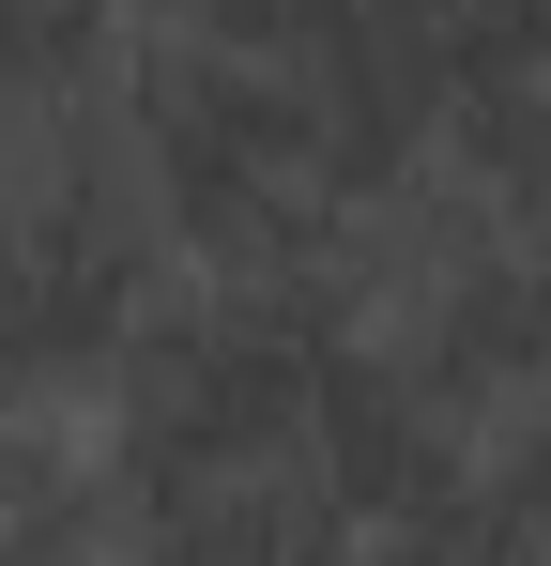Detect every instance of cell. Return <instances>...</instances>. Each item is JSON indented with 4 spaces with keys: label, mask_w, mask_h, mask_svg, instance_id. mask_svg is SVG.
Returning a JSON list of instances; mask_svg holds the SVG:
<instances>
[{
    "label": "cell",
    "mask_w": 551,
    "mask_h": 566,
    "mask_svg": "<svg viewBox=\"0 0 551 566\" xmlns=\"http://www.w3.org/2000/svg\"><path fill=\"white\" fill-rule=\"evenodd\" d=\"M337 337H353V291H337V276L184 261V276L138 306L107 398H92L123 490L169 505V490H215V474H246V460H306V413H322Z\"/></svg>",
    "instance_id": "obj_1"
},
{
    "label": "cell",
    "mask_w": 551,
    "mask_h": 566,
    "mask_svg": "<svg viewBox=\"0 0 551 566\" xmlns=\"http://www.w3.org/2000/svg\"><path fill=\"white\" fill-rule=\"evenodd\" d=\"M107 107L154 169V214H169V261H246V276H337V230L353 199L322 169V123L291 93V62L261 46H215V31H169V15H123V62H107Z\"/></svg>",
    "instance_id": "obj_2"
},
{
    "label": "cell",
    "mask_w": 551,
    "mask_h": 566,
    "mask_svg": "<svg viewBox=\"0 0 551 566\" xmlns=\"http://www.w3.org/2000/svg\"><path fill=\"white\" fill-rule=\"evenodd\" d=\"M337 291H353V337L414 382L429 413L490 429L551 382V230L490 214L475 185H445L429 154L383 199H353L337 230Z\"/></svg>",
    "instance_id": "obj_3"
},
{
    "label": "cell",
    "mask_w": 551,
    "mask_h": 566,
    "mask_svg": "<svg viewBox=\"0 0 551 566\" xmlns=\"http://www.w3.org/2000/svg\"><path fill=\"white\" fill-rule=\"evenodd\" d=\"M138 490L92 413H0V566H123Z\"/></svg>",
    "instance_id": "obj_4"
},
{
    "label": "cell",
    "mask_w": 551,
    "mask_h": 566,
    "mask_svg": "<svg viewBox=\"0 0 551 566\" xmlns=\"http://www.w3.org/2000/svg\"><path fill=\"white\" fill-rule=\"evenodd\" d=\"M459 505H475V521H506L521 552H551V382L521 398V413H490V429H475V474H459Z\"/></svg>",
    "instance_id": "obj_5"
},
{
    "label": "cell",
    "mask_w": 551,
    "mask_h": 566,
    "mask_svg": "<svg viewBox=\"0 0 551 566\" xmlns=\"http://www.w3.org/2000/svg\"><path fill=\"white\" fill-rule=\"evenodd\" d=\"M459 15H475L490 62H537V77H551V0H459Z\"/></svg>",
    "instance_id": "obj_6"
},
{
    "label": "cell",
    "mask_w": 551,
    "mask_h": 566,
    "mask_svg": "<svg viewBox=\"0 0 551 566\" xmlns=\"http://www.w3.org/2000/svg\"><path fill=\"white\" fill-rule=\"evenodd\" d=\"M0 276H15V138H0Z\"/></svg>",
    "instance_id": "obj_7"
}]
</instances>
